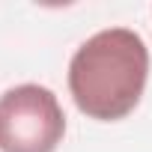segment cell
<instances>
[{
	"label": "cell",
	"mask_w": 152,
	"mask_h": 152,
	"mask_svg": "<svg viewBox=\"0 0 152 152\" xmlns=\"http://www.w3.org/2000/svg\"><path fill=\"white\" fill-rule=\"evenodd\" d=\"M149 48L128 27H107L90 36L69 63V93L81 113L99 122L125 119L146 90Z\"/></svg>",
	"instance_id": "obj_1"
},
{
	"label": "cell",
	"mask_w": 152,
	"mask_h": 152,
	"mask_svg": "<svg viewBox=\"0 0 152 152\" xmlns=\"http://www.w3.org/2000/svg\"><path fill=\"white\" fill-rule=\"evenodd\" d=\"M66 113L57 96L39 84H21L0 96V152H57Z\"/></svg>",
	"instance_id": "obj_2"
}]
</instances>
